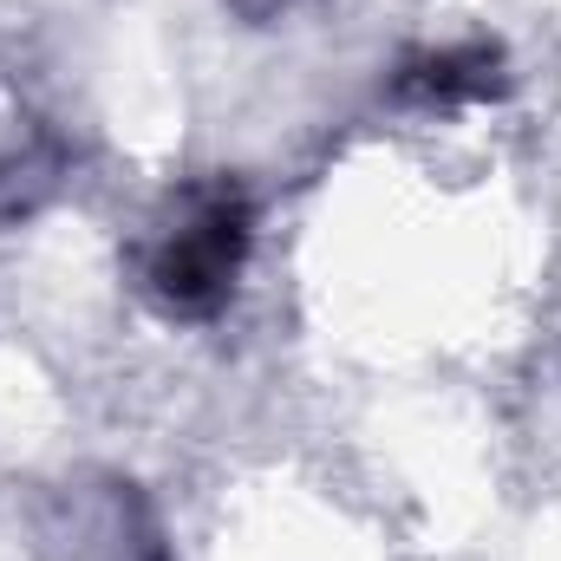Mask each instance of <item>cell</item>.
Masks as SVG:
<instances>
[{"mask_svg":"<svg viewBox=\"0 0 561 561\" xmlns=\"http://www.w3.org/2000/svg\"><path fill=\"white\" fill-rule=\"evenodd\" d=\"M510 53L496 39H463V46H437L412 53L392 72V99L412 112H463V105H490L510 99Z\"/></svg>","mask_w":561,"mask_h":561,"instance_id":"cell-2","label":"cell"},{"mask_svg":"<svg viewBox=\"0 0 561 561\" xmlns=\"http://www.w3.org/2000/svg\"><path fill=\"white\" fill-rule=\"evenodd\" d=\"M105 542H112V561H170L157 510L144 503L138 483H105Z\"/></svg>","mask_w":561,"mask_h":561,"instance_id":"cell-3","label":"cell"},{"mask_svg":"<svg viewBox=\"0 0 561 561\" xmlns=\"http://www.w3.org/2000/svg\"><path fill=\"white\" fill-rule=\"evenodd\" d=\"M249 249H255V196L236 176H196L170 190L163 209L150 216L144 242L131 249V275L163 320L203 327L236 300Z\"/></svg>","mask_w":561,"mask_h":561,"instance_id":"cell-1","label":"cell"},{"mask_svg":"<svg viewBox=\"0 0 561 561\" xmlns=\"http://www.w3.org/2000/svg\"><path fill=\"white\" fill-rule=\"evenodd\" d=\"M249 26H275V20H287V13H300V7H313V0H229Z\"/></svg>","mask_w":561,"mask_h":561,"instance_id":"cell-4","label":"cell"}]
</instances>
